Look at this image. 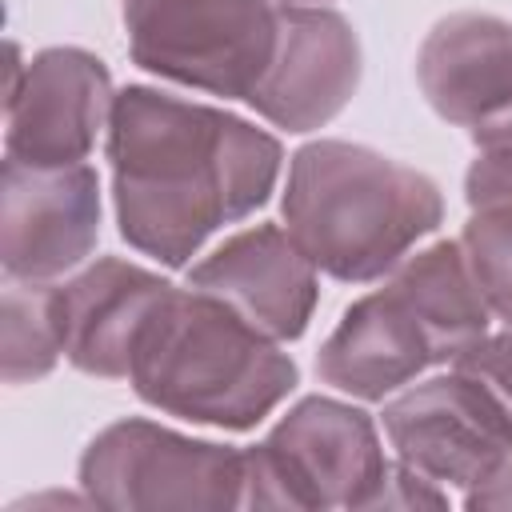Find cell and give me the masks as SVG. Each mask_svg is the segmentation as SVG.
<instances>
[{"instance_id": "obj_20", "label": "cell", "mask_w": 512, "mask_h": 512, "mask_svg": "<svg viewBox=\"0 0 512 512\" xmlns=\"http://www.w3.org/2000/svg\"><path fill=\"white\" fill-rule=\"evenodd\" d=\"M436 480L420 476L416 468H408L400 460V468H388L384 480L376 484V492L368 496L364 508H440L444 504V492L432 488Z\"/></svg>"}, {"instance_id": "obj_11", "label": "cell", "mask_w": 512, "mask_h": 512, "mask_svg": "<svg viewBox=\"0 0 512 512\" xmlns=\"http://www.w3.org/2000/svg\"><path fill=\"white\" fill-rule=\"evenodd\" d=\"M172 292L156 272L128 260H96L76 280L52 288L64 356L92 376H128L144 324Z\"/></svg>"}, {"instance_id": "obj_5", "label": "cell", "mask_w": 512, "mask_h": 512, "mask_svg": "<svg viewBox=\"0 0 512 512\" xmlns=\"http://www.w3.org/2000/svg\"><path fill=\"white\" fill-rule=\"evenodd\" d=\"M268 0H124L128 52L188 88L248 100L276 48Z\"/></svg>"}, {"instance_id": "obj_2", "label": "cell", "mask_w": 512, "mask_h": 512, "mask_svg": "<svg viewBox=\"0 0 512 512\" xmlns=\"http://www.w3.org/2000/svg\"><path fill=\"white\" fill-rule=\"evenodd\" d=\"M436 184L372 148L316 140L292 156L284 220L300 252L336 280H376L440 224Z\"/></svg>"}, {"instance_id": "obj_15", "label": "cell", "mask_w": 512, "mask_h": 512, "mask_svg": "<svg viewBox=\"0 0 512 512\" xmlns=\"http://www.w3.org/2000/svg\"><path fill=\"white\" fill-rule=\"evenodd\" d=\"M388 284L424 320L440 364H448V360L456 364L480 336H488L492 308H488L460 244L440 240V244L400 260Z\"/></svg>"}, {"instance_id": "obj_7", "label": "cell", "mask_w": 512, "mask_h": 512, "mask_svg": "<svg viewBox=\"0 0 512 512\" xmlns=\"http://www.w3.org/2000/svg\"><path fill=\"white\" fill-rule=\"evenodd\" d=\"M384 432L408 468L460 488L484 484L512 456V416L460 368L388 400Z\"/></svg>"}, {"instance_id": "obj_10", "label": "cell", "mask_w": 512, "mask_h": 512, "mask_svg": "<svg viewBox=\"0 0 512 512\" xmlns=\"http://www.w3.org/2000/svg\"><path fill=\"white\" fill-rule=\"evenodd\" d=\"M108 108V68L92 52L48 48L8 88V156L36 168L80 164Z\"/></svg>"}, {"instance_id": "obj_22", "label": "cell", "mask_w": 512, "mask_h": 512, "mask_svg": "<svg viewBox=\"0 0 512 512\" xmlns=\"http://www.w3.org/2000/svg\"><path fill=\"white\" fill-rule=\"evenodd\" d=\"M472 140H476V148H484V144H512V108L504 116L472 128Z\"/></svg>"}, {"instance_id": "obj_6", "label": "cell", "mask_w": 512, "mask_h": 512, "mask_svg": "<svg viewBox=\"0 0 512 512\" xmlns=\"http://www.w3.org/2000/svg\"><path fill=\"white\" fill-rule=\"evenodd\" d=\"M80 484L100 508H232L244 500V452L120 420L88 444Z\"/></svg>"}, {"instance_id": "obj_21", "label": "cell", "mask_w": 512, "mask_h": 512, "mask_svg": "<svg viewBox=\"0 0 512 512\" xmlns=\"http://www.w3.org/2000/svg\"><path fill=\"white\" fill-rule=\"evenodd\" d=\"M468 508H512V464L468 492Z\"/></svg>"}, {"instance_id": "obj_23", "label": "cell", "mask_w": 512, "mask_h": 512, "mask_svg": "<svg viewBox=\"0 0 512 512\" xmlns=\"http://www.w3.org/2000/svg\"><path fill=\"white\" fill-rule=\"evenodd\" d=\"M288 4H316V0H288Z\"/></svg>"}, {"instance_id": "obj_12", "label": "cell", "mask_w": 512, "mask_h": 512, "mask_svg": "<svg viewBox=\"0 0 512 512\" xmlns=\"http://www.w3.org/2000/svg\"><path fill=\"white\" fill-rule=\"evenodd\" d=\"M188 284L220 296L276 340H296L316 308V264L276 224L224 240L192 268Z\"/></svg>"}, {"instance_id": "obj_4", "label": "cell", "mask_w": 512, "mask_h": 512, "mask_svg": "<svg viewBox=\"0 0 512 512\" xmlns=\"http://www.w3.org/2000/svg\"><path fill=\"white\" fill-rule=\"evenodd\" d=\"M372 420L340 400H300L264 444L244 452V504L252 508H364L384 480Z\"/></svg>"}, {"instance_id": "obj_8", "label": "cell", "mask_w": 512, "mask_h": 512, "mask_svg": "<svg viewBox=\"0 0 512 512\" xmlns=\"http://www.w3.org/2000/svg\"><path fill=\"white\" fill-rule=\"evenodd\" d=\"M100 236V180L88 164L36 168L4 160L0 264L8 280H52L76 268Z\"/></svg>"}, {"instance_id": "obj_19", "label": "cell", "mask_w": 512, "mask_h": 512, "mask_svg": "<svg viewBox=\"0 0 512 512\" xmlns=\"http://www.w3.org/2000/svg\"><path fill=\"white\" fill-rule=\"evenodd\" d=\"M464 188L472 208L512 204V144H484L468 168Z\"/></svg>"}, {"instance_id": "obj_9", "label": "cell", "mask_w": 512, "mask_h": 512, "mask_svg": "<svg viewBox=\"0 0 512 512\" xmlns=\"http://www.w3.org/2000/svg\"><path fill=\"white\" fill-rule=\"evenodd\" d=\"M360 80V44L352 24L332 8L284 4L276 20L272 60L248 104L288 132L332 120Z\"/></svg>"}, {"instance_id": "obj_17", "label": "cell", "mask_w": 512, "mask_h": 512, "mask_svg": "<svg viewBox=\"0 0 512 512\" xmlns=\"http://www.w3.org/2000/svg\"><path fill=\"white\" fill-rule=\"evenodd\" d=\"M488 308L512 328V204L472 208L460 240Z\"/></svg>"}, {"instance_id": "obj_1", "label": "cell", "mask_w": 512, "mask_h": 512, "mask_svg": "<svg viewBox=\"0 0 512 512\" xmlns=\"http://www.w3.org/2000/svg\"><path fill=\"white\" fill-rule=\"evenodd\" d=\"M108 160L120 236L180 268L220 224L268 200L280 144L220 108L124 88L108 108Z\"/></svg>"}, {"instance_id": "obj_16", "label": "cell", "mask_w": 512, "mask_h": 512, "mask_svg": "<svg viewBox=\"0 0 512 512\" xmlns=\"http://www.w3.org/2000/svg\"><path fill=\"white\" fill-rule=\"evenodd\" d=\"M60 328L52 308V288L36 280H12L4 288V344H0V368L8 384L36 380L52 372L60 356Z\"/></svg>"}, {"instance_id": "obj_3", "label": "cell", "mask_w": 512, "mask_h": 512, "mask_svg": "<svg viewBox=\"0 0 512 512\" xmlns=\"http://www.w3.org/2000/svg\"><path fill=\"white\" fill-rule=\"evenodd\" d=\"M128 380L160 412L252 428L292 392L296 364L276 348V336L188 284V292L172 288L144 324Z\"/></svg>"}, {"instance_id": "obj_13", "label": "cell", "mask_w": 512, "mask_h": 512, "mask_svg": "<svg viewBox=\"0 0 512 512\" xmlns=\"http://www.w3.org/2000/svg\"><path fill=\"white\" fill-rule=\"evenodd\" d=\"M428 364H440L436 344L392 284L360 296L316 356L320 380L360 400H384L416 380Z\"/></svg>"}, {"instance_id": "obj_14", "label": "cell", "mask_w": 512, "mask_h": 512, "mask_svg": "<svg viewBox=\"0 0 512 512\" xmlns=\"http://www.w3.org/2000/svg\"><path fill=\"white\" fill-rule=\"evenodd\" d=\"M416 76L428 104L464 128L512 108V24L488 12H452L420 44Z\"/></svg>"}, {"instance_id": "obj_18", "label": "cell", "mask_w": 512, "mask_h": 512, "mask_svg": "<svg viewBox=\"0 0 512 512\" xmlns=\"http://www.w3.org/2000/svg\"><path fill=\"white\" fill-rule=\"evenodd\" d=\"M456 368L468 372V376H476L504 404V412L512 416V328L500 332V336H480L456 360Z\"/></svg>"}]
</instances>
